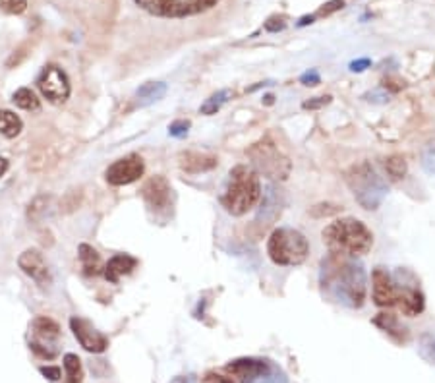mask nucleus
<instances>
[{
    "mask_svg": "<svg viewBox=\"0 0 435 383\" xmlns=\"http://www.w3.org/2000/svg\"><path fill=\"white\" fill-rule=\"evenodd\" d=\"M323 244L329 250V254L337 255H358L367 254L374 246V234L366 225L358 219H339V221L327 225L321 232Z\"/></svg>",
    "mask_w": 435,
    "mask_h": 383,
    "instance_id": "f03ea898",
    "label": "nucleus"
},
{
    "mask_svg": "<svg viewBox=\"0 0 435 383\" xmlns=\"http://www.w3.org/2000/svg\"><path fill=\"white\" fill-rule=\"evenodd\" d=\"M372 66V60L369 59H358V60H354V62H350V70L352 72H364L366 68H369Z\"/></svg>",
    "mask_w": 435,
    "mask_h": 383,
    "instance_id": "a19ab883",
    "label": "nucleus"
},
{
    "mask_svg": "<svg viewBox=\"0 0 435 383\" xmlns=\"http://www.w3.org/2000/svg\"><path fill=\"white\" fill-rule=\"evenodd\" d=\"M300 82L304 85H317L319 82H321V77H319V74H317V70H310V72H306V74H302L300 76Z\"/></svg>",
    "mask_w": 435,
    "mask_h": 383,
    "instance_id": "4c0bfd02",
    "label": "nucleus"
},
{
    "mask_svg": "<svg viewBox=\"0 0 435 383\" xmlns=\"http://www.w3.org/2000/svg\"><path fill=\"white\" fill-rule=\"evenodd\" d=\"M420 354L426 358L427 362L435 364V331H427L420 337Z\"/></svg>",
    "mask_w": 435,
    "mask_h": 383,
    "instance_id": "cd10ccee",
    "label": "nucleus"
},
{
    "mask_svg": "<svg viewBox=\"0 0 435 383\" xmlns=\"http://www.w3.org/2000/svg\"><path fill=\"white\" fill-rule=\"evenodd\" d=\"M20 269L26 273L27 277H31L37 285H51L52 277L49 271V265L45 262L43 254L35 248H29L24 254L17 257Z\"/></svg>",
    "mask_w": 435,
    "mask_h": 383,
    "instance_id": "4468645a",
    "label": "nucleus"
},
{
    "mask_svg": "<svg viewBox=\"0 0 435 383\" xmlns=\"http://www.w3.org/2000/svg\"><path fill=\"white\" fill-rule=\"evenodd\" d=\"M346 184H349L352 196L356 197V202L367 211L377 209L379 205L383 204L385 196H387L385 180L366 161L352 165L346 170Z\"/></svg>",
    "mask_w": 435,
    "mask_h": 383,
    "instance_id": "20e7f679",
    "label": "nucleus"
},
{
    "mask_svg": "<svg viewBox=\"0 0 435 383\" xmlns=\"http://www.w3.org/2000/svg\"><path fill=\"white\" fill-rule=\"evenodd\" d=\"M372 283H374V302L377 306L389 308L395 306V283L389 271L385 267H376L372 273Z\"/></svg>",
    "mask_w": 435,
    "mask_h": 383,
    "instance_id": "dca6fc26",
    "label": "nucleus"
},
{
    "mask_svg": "<svg viewBox=\"0 0 435 383\" xmlns=\"http://www.w3.org/2000/svg\"><path fill=\"white\" fill-rule=\"evenodd\" d=\"M252 383H289L287 380V375L282 374L281 370H277V368H271L267 374L259 375L257 380H254Z\"/></svg>",
    "mask_w": 435,
    "mask_h": 383,
    "instance_id": "2f4dec72",
    "label": "nucleus"
},
{
    "mask_svg": "<svg viewBox=\"0 0 435 383\" xmlns=\"http://www.w3.org/2000/svg\"><path fill=\"white\" fill-rule=\"evenodd\" d=\"M39 372L45 375V377H49L51 382H56L62 377V372H60L59 366H41L39 368Z\"/></svg>",
    "mask_w": 435,
    "mask_h": 383,
    "instance_id": "e433bc0d",
    "label": "nucleus"
},
{
    "mask_svg": "<svg viewBox=\"0 0 435 383\" xmlns=\"http://www.w3.org/2000/svg\"><path fill=\"white\" fill-rule=\"evenodd\" d=\"M314 20H316V16H306V17H302V20H300V22H298V26H300V27L307 26V24H312Z\"/></svg>",
    "mask_w": 435,
    "mask_h": 383,
    "instance_id": "37998d69",
    "label": "nucleus"
},
{
    "mask_svg": "<svg viewBox=\"0 0 435 383\" xmlns=\"http://www.w3.org/2000/svg\"><path fill=\"white\" fill-rule=\"evenodd\" d=\"M171 383H192V377H174Z\"/></svg>",
    "mask_w": 435,
    "mask_h": 383,
    "instance_id": "c03bdc74",
    "label": "nucleus"
},
{
    "mask_svg": "<svg viewBox=\"0 0 435 383\" xmlns=\"http://www.w3.org/2000/svg\"><path fill=\"white\" fill-rule=\"evenodd\" d=\"M261 200V184L257 172L247 165H238L229 174V184L221 196V205L224 211L234 217H242L252 211Z\"/></svg>",
    "mask_w": 435,
    "mask_h": 383,
    "instance_id": "7ed1b4c3",
    "label": "nucleus"
},
{
    "mask_svg": "<svg viewBox=\"0 0 435 383\" xmlns=\"http://www.w3.org/2000/svg\"><path fill=\"white\" fill-rule=\"evenodd\" d=\"M145 165L144 159L139 155L132 153L128 157H122L119 161H114L105 172V179L111 186H126L136 182L144 174Z\"/></svg>",
    "mask_w": 435,
    "mask_h": 383,
    "instance_id": "f8f14e48",
    "label": "nucleus"
},
{
    "mask_svg": "<svg viewBox=\"0 0 435 383\" xmlns=\"http://www.w3.org/2000/svg\"><path fill=\"white\" fill-rule=\"evenodd\" d=\"M252 169L271 180H284L290 174V161L279 151L271 137H264L247 149Z\"/></svg>",
    "mask_w": 435,
    "mask_h": 383,
    "instance_id": "423d86ee",
    "label": "nucleus"
},
{
    "mask_svg": "<svg viewBox=\"0 0 435 383\" xmlns=\"http://www.w3.org/2000/svg\"><path fill=\"white\" fill-rule=\"evenodd\" d=\"M190 130V120H176L169 126V134L172 137H184Z\"/></svg>",
    "mask_w": 435,
    "mask_h": 383,
    "instance_id": "473e14b6",
    "label": "nucleus"
},
{
    "mask_svg": "<svg viewBox=\"0 0 435 383\" xmlns=\"http://www.w3.org/2000/svg\"><path fill=\"white\" fill-rule=\"evenodd\" d=\"M8 167H10L8 159H4V157H0V179H2L4 174H6V170H8Z\"/></svg>",
    "mask_w": 435,
    "mask_h": 383,
    "instance_id": "79ce46f5",
    "label": "nucleus"
},
{
    "mask_svg": "<svg viewBox=\"0 0 435 383\" xmlns=\"http://www.w3.org/2000/svg\"><path fill=\"white\" fill-rule=\"evenodd\" d=\"M271 366L265 360H257V358H238V360H232L231 364H227V372L238 377L242 383H252L259 375L267 374Z\"/></svg>",
    "mask_w": 435,
    "mask_h": 383,
    "instance_id": "2eb2a0df",
    "label": "nucleus"
},
{
    "mask_svg": "<svg viewBox=\"0 0 435 383\" xmlns=\"http://www.w3.org/2000/svg\"><path fill=\"white\" fill-rule=\"evenodd\" d=\"M341 8H344V0H331V2H327L323 8L319 10V16H331V14L339 12Z\"/></svg>",
    "mask_w": 435,
    "mask_h": 383,
    "instance_id": "72a5a7b5",
    "label": "nucleus"
},
{
    "mask_svg": "<svg viewBox=\"0 0 435 383\" xmlns=\"http://www.w3.org/2000/svg\"><path fill=\"white\" fill-rule=\"evenodd\" d=\"M64 370H66L68 383H82V380H84V366H82V360L76 354H66L64 356Z\"/></svg>",
    "mask_w": 435,
    "mask_h": 383,
    "instance_id": "bb28decb",
    "label": "nucleus"
},
{
    "mask_svg": "<svg viewBox=\"0 0 435 383\" xmlns=\"http://www.w3.org/2000/svg\"><path fill=\"white\" fill-rule=\"evenodd\" d=\"M70 329L74 331L77 343L87 352L99 354V352H105V350L109 349V339L101 331H97L93 325L89 324L87 320H84V317H72L70 320Z\"/></svg>",
    "mask_w": 435,
    "mask_h": 383,
    "instance_id": "ddd939ff",
    "label": "nucleus"
},
{
    "mask_svg": "<svg viewBox=\"0 0 435 383\" xmlns=\"http://www.w3.org/2000/svg\"><path fill=\"white\" fill-rule=\"evenodd\" d=\"M281 202H282L281 190H277L275 186L267 188L264 205H261V211L257 215V223L271 221L275 215H279V211H281Z\"/></svg>",
    "mask_w": 435,
    "mask_h": 383,
    "instance_id": "aec40b11",
    "label": "nucleus"
},
{
    "mask_svg": "<svg viewBox=\"0 0 435 383\" xmlns=\"http://www.w3.org/2000/svg\"><path fill=\"white\" fill-rule=\"evenodd\" d=\"M139 8L155 17H190L217 6L219 0H134Z\"/></svg>",
    "mask_w": 435,
    "mask_h": 383,
    "instance_id": "0eeeda50",
    "label": "nucleus"
},
{
    "mask_svg": "<svg viewBox=\"0 0 435 383\" xmlns=\"http://www.w3.org/2000/svg\"><path fill=\"white\" fill-rule=\"evenodd\" d=\"M12 101L22 111H39L41 109V101L37 99V95L29 87H20L16 93L12 95Z\"/></svg>",
    "mask_w": 435,
    "mask_h": 383,
    "instance_id": "5701e85b",
    "label": "nucleus"
},
{
    "mask_svg": "<svg viewBox=\"0 0 435 383\" xmlns=\"http://www.w3.org/2000/svg\"><path fill=\"white\" fill-rule=\"evenodd\" d=\"M319 283L323 296L341 306L356 310L366 302V271L352 255L329 254L323 257Z\"/></svg>",
    "mask_w": 435,
    "mask_h": 383,
    "instance_id": "f257e3e1",
    "label": "nucleus"
},
{
    "mask_svg": "<svg viewBox=\"0 0 435 383\" xmlns=\"http://www.w3.org/2000/svg\"><path fill=\"white\" fill-rule=\"evenodd\" d=\"M422 167L426 169L427 174L435 177V140L429 142L422 151Z\"/></svg>",
    "mask_w": 435,
    "mask_h": 383,
    "instance_id": "c756f323",
    "label": "nucleus"
},
{
    "mask_svg": "<svg viewBox=\"0 0 435 383\" xmlns=\"http://www.w3.org/2000/svg\"><path fill=\"white\" fill-rule=\"evenodd\" d=\"M385 169H387V174H389V179L392 182H399L406 177V172H409V165L406 161L402 159L401 155H391L387 161H385Z\"/></svg>",
    "mask_w": 435,
    "mask_h": 383,
    "instance_id": "b1692460",
    "label": "nucleus"
},
{
    "mask_svg": "<svg viewBox=\"0 0 435 383\" xmlns=\"http://www.w3.org/2000/svg\"><path fill=\"white\" fill-rule=\"evenodd\" d=\"M331 103V97L327 95V97H316V99H310V101H306L302 107L304 109H310V111H314V109H321V107H325V105H329Z\"/></svg>",
    "mask_w": 435,
    "mask_h": 383,
    "instance_id": "f704fd0d",
    "label": "nucleus"
},
{
    "mask_svg": "<svg viewBox=\"0 0 435 383\" xmlns=\"http://www.w3.org/2000/svg\"><path fill=\"white\" fill-rule=\"evenodd\" d=\"M22 128H24V122L16 112L8 111V109H0V134L2 136L14 140L16 136H20Z\"/></svg>",
    "mask_w": 435,
    "mask_h": 383,
    "instance_id": "412c9836",
    "label": "nucleus"
},
{
    "mask_svg": "<svg viewBox=\"0 0 435 383\" xmlns=\"http://www.w3.org/2000/svg\"><path fill=\"white\" fill-rule=\"evenodd\" d=\"M213 167H217V157L213 155L197 153V151L180 155V169L186 170L190 174H199L205 170H211Z\"/></svg>",
    "mask_w": 435,
    "mask_h": 383,
    "instance_id": "a211bd4d",
    "label": "nucleus"
},
{
    "mask_svg": "<svg viewBox=\"0 0 435 383\" xmlns=\"http://www.w3.org/2000/svg\"><path fill=\"white\" fill-rule=\"evenodd\" d=\"M59 339L60 327L59 324L47 317L39 315L31 322V337H29V349L43 360H52L59 356Z\"/></svg>",
    "mask_w": 435,
    "mask_h": 383,
    "instance_id": "1a4fd4ad",
    "label": "nucleus"
},
{
    "mask_svg": "<svg viewBox=\"0 0 435 383\" xmlns=\"http://www.w3.org/2000/svg\"><path fill=\"white\" fill-rule=\"evenodd\" d=\"M52 197L51 196H39L35 197L33 202L29 204V209H27V217L31 221H41L49 215V207H51Z\"/></svg>",
    "mask_w": 435,
    "mask_h": 383,
    "instance_id": "a878e982",
    "label": "nucleus"
},
{
    "mask_svg": "<svg viewBox=\"0 0 435 383\" xmlns=\"http://www.w3.org/2000/svg\"><path fill=\"white\" fill-rule=\"evenodd\" d=\"M37 87H39V91L45 99L52 105H62V103L68 101L70 80L66 76V72L56 64L45 66L41 76L37 77Z\"/></svg>",
    "mask_w": 435,
    "mask_h": 383,
    "instance_id": "9b49d317",
    "label": "nucleus"
},
{
    "mask_svg": "<svg viewBox=\"0 0 435 383\" xmlns=\"http://www.w3.org/2000/svg\"><path fill=\"white\" fill-rule=\"evenodd\" d=\"M142 197H144L147 211L153 213L155 217H169L174 205V194L165 177H153L149 179L142 188Z\"/></svg>",
    "mask_w": 435,
    "mask_h": 383,
    "instance_id": "9d476101",
    "label": "nucleus"
},
{
    "mask_svg": "<svg viewBox=\"0 0 435 383\" xmlns=\"http://www.w3.org/2000/svg\"><path fill=\"white\" fill-rule=\"evenodd\" d=\"M77 257H79L82 269H84L87 277H95V275L102 273L101 255L97 254V250L89 246V244H79V248H77Z\"/></svg>",
    "mask_w": 435,
    "mask_h": 383,
    "instance_id": "6ab92c4d",
    "label": "nucleus"
},
{
    "mask_svg": "<svg viewBox=\"0 0 435 383\" xmlns=\"http://www.w3.org/2000/svg\"><path fill=\"white\" fill-rule=\"evenodd\" d=\"M231 97H232L231 89H221V91H217L215 95H211V97L201 105L199 112H201V114H207V117H209V114H215V112L221 111L222 105L229 101Z\"/></svg>",
    "mask_w": 435,
    "mask_h": 383,
    "instance_id": "393cba45",
    "label": "nucleus"
},
{
    "mask_svg": "<svg viewBox=\"0 0 435 383\" xmlns=\"http://www.w3.org/2000/svg\"><path fill=\"white\" fill-rule=\"evenodd\" d=\"M284 27H287V22H284V17H271V20L265 24V29H267V31H271V33L282 31Z\"/></svg>",
    "mask_w": 435,
    "mask_h": 383,
    "instance_id": "c9c22d12",
    "label": "nucleus"
},
{
    "mask_svg": "<svg viewBox=\"0 0 435 383\" xmlns=\"http://www.w3.org/2000/svg\"><path fill=\"white\" fill-rule=\"evenodd\" d=\"M201 383H234L231 377H224L221 374H215V372H209V374H205L204 382Z\"/></svg>",
    "mask_w": 435,
    "mask_h": 383,
    "instance_id": "58836bf2",
    "label": "nucleus"
},
{
    "mask_svg": "<svg viewBox=\"0 0 435 383\" xmlns=\"http://www.w3.org/2000/svg\"><path fill=\"white\" fill-rule=\"evenodd\" d=\"M374 324L379 325V327L385 329V331L392 333V335H395V333L404 331V329H401V325H399V322H397V317L391 314H379L376 320H374Z\"/></svg>",
    "mask_w": 435,
    "mask_h": 383,
    "instance_id": "c85d7f7f",
    "label": "nucleus"
},
{
    "mask_svg": "<svg viewBox=\"0 0 435 383\" xmlns=\"http://www.w3.org/2000/svg\"><path fill=\"white\" fill-rule=\"evenodd\" d=\"M395 306H399L402 315H409V317H416L424 312V294L418 287V281L414 279V275L406 269H397L395 273Z\"/></svg>",
    "mask_w": 435,
    "mask_h": 383,
    "instance_id": "6e6552de",
    "label": "nucleus"
},
{
    "mask_svg": "<svg viewBox=\"0 0 435 383\" xmlns=\"http://www.w3.org/2000/svg\"><path fill=\"white\" fill-rule=\"evenodd\" d=\"M137 265V260L136 257H132L128 254H119L114 255L109 260V264L102 267V275H105V279L112 285H116L120 281V277H124V275H128L136 269Z\"/></svg>",
    "mask_w": 435,
    "mask_h": 383,
    "instance_id": "f3484780",
    "label": "nucleus"
},
{
    "mask_svg": "<svg viewBox=\"0 0 435 383\" xmlns=\"http://www.w3.org/2000/svg\"><path fill=\"white\" fill-rule=\"evenodd\" d=\"M165 93H167V84H162V82H149V84H144L137 89L136 97L139 105L145 107V105H151V103L162 99Z\"/></svg>",
    "mask_w": 435,
    "mask_h": 383,
    "instance_id": "4be33fe9",
    "label": "nucleus"
},
{
    "mask_svg": "<svg viewBox=\"0 0 435 383\" xmlns=\"http://www.w3.org/2000/svg\"><path fill=\"white\" fill-rule=\"evenodd\" d=\"M366 101L387 103L389 101V93H387V91H381V89H377V91H372V93L366 95Z\"/></svg>",
    "mask_w": 435,
    "mask_h": 383,
    "instance_id": "ea45409f",
    "label": "nucleus"
},
{
    "mask_svg": "<svg viewBox=\"0 0 435 383\" xmlns=\"http://www.w3.org/2000/svg\"><path fill=\"white\" fill-rule=\"evenodd\" d=\"M267 254L277 265H300L306 262L310 254V244L300 230L275 229L267 242Z\"/></svg>",
    "mask_w": 435,
    "mask_h": 383,
    "instance_id": "39448f33",
    "label": "nucleus"
},
{
    "mask_svg": "<svg viewBox=\"0 0 435 383\" xmlns=\"http://www.w3.org/2000/svg\"><path fill=\"white\" fill-rule=\"evenodd\" d=\"M0 10L10 16L24 14L27 10V0H0Z\"/></svg>",
    "mask_w": 435,
    "mask_h": 383,
    "instance_id": "7c9ffc66",
    "label": "nucleus"
}]
</instances>
